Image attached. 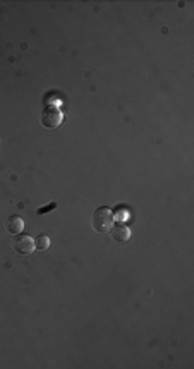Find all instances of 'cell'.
I'll use <instances>...</instances> for the list:
<instances>
[{"mask_svg": "<svg viewBox=\"0 0 194 369\" xmlns=\"http://www.w3.org/2000/svg\"><path fill=\"white\" fill-rule=\"evenodd\" d=\"M91 225L96 232H100V234L109 232L113 225V211L110 210V208H105V206L95 210V213H93V217H91Z\"/></svg>", "mask_w": 194, "mask_h": 369, "instance_id": "6da1fadb", "label": "cell"}, {"mask_svg": "<svg viewBox=\"0 0 194 369\" xmlns=\"http://www.w3.org/2000/svg\"><path fill=\"white\" fill-rule=\"evenodd\" d=\"M64 122V114L58 107L55 105H48L43 109L41 112V124L48 129H57L60 127V124Z\"/></svg>", "mask_w": 194, "mask_h": 369, "instance_id": "7a4b0ae2", "label": "cell"}, {"mask_svg": "<svg viewBox=\"0 0 194 369\" xmlns=\"http://www.w3.org/2000/svg\"><path fill=\"white\" fill-rule=\"evenodd\" d=\"M12 247L21 256H29V254H33V251L36 249V247H34V239L28 234H17L12 241Z\"/></svg>", "mask_w": 194, "mask_h": 369, "instance_id": "3957f363", "label": "cell"}, {"mask_svg": "<svg viewBox=\"0 0 194 369\" xmlns=\"http://www.w3.org/2000/svg\"><path fill=\"white\" fill-rule=\"evenodd\" d=\"M110 235H112V239L115 242H127L131 239V228L127 227L124 222H119V224L112 225V228H110Z\"/></svg>", "mask_w": 194, "mask_h": 369, "instance_id": "277c9868", "label": "cell"}, {"mask_svg": "<svg viewBox=\"0 0 194 369\" xmlns=\"http://www.w3.org/2000/svg\"><path fill=\"white\" fill-rule=\"evenodd\" d=\"M5 228H7V232H9V234H12V235L21 234V232L24 230V220L19 217V215H12V217L7 218Z\"/></svg>", "mask_w": 194, "mask_h": 369, "instance_id": "5b68a950", "label": "cell"}, {"mask_svg": "<svg viewBox=\"0 0 194 369\" xmlns=\"http://www.w3.org/2000/svg\"><path fill=\"white\" fill-rule=\"evenodd\" d=\"M34 247L40 251H47L48 247H50V237L48 235H38L36 239H34Z\"/></svg>", "mask_w": 194, "mask_h": 369, "instance_id": "8992f818", "label": "cell"}, {"mask_svg": "<svg viewBox=\"0 0 194 369\" xmlns=\"http://www.w3.org/2000/svg\"><path fill=\"white\" fill-rule=\"evenodd\" d=\"M113 218H119V220L122 222L124 218H127V210H126V211H124V210H120V211H119V215H117V217H113Z\"/></svg>", "mask_w": 194, "mask_h": 369, "instance_id": "52a82bcc", "label": "cell"}, {"mask_svg": "<svg viewBox=\"0 0 194 369\" xmlns=\"http://www.w3.org/2000/svg\"><path fill=\"white\" fill-rule=\"evenodd\" d=\"M52 208H55V204H54V203H52L50 206H47V208H40V210H38V215H43V211L52 210Z\"/></svg>", "mask_w": 194, "mask_h": 369, "instance_id": "ba28073f", "label": "cell"}]
</instances>
